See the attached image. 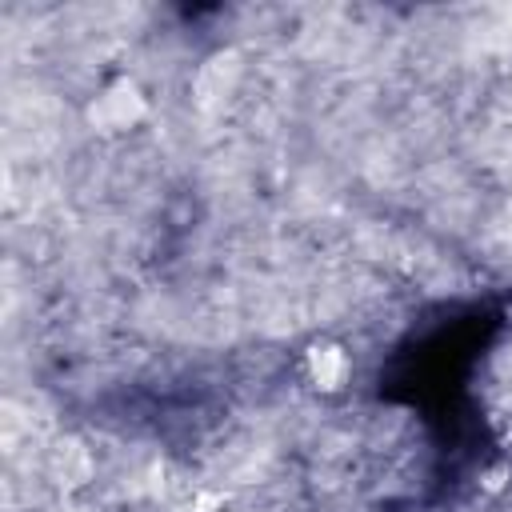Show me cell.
Listing matches in <instances>:
<instances>
[{
	"mask_svg": "<svg viewBox=\"0 0 512 512\" xmlns=\"http://www.w3.org/2000/svg\"><path fill=\"white\" fill-rule=\"evenodd\" d=\"M140 116H144V96L132 84H116L92 104V124L100 128H132Z\"/></svg>",
	"mask_w": 512,
	"mask_h": 512,
	"instance_id": "cell-1",
	"label": "cell"
},
{
	"mask_svg": "<svg viewBox=\"0 0 512 512\" xmlns=\"http://www.w3.org/2000/svg\"><path fill=\"white\" fill-rule=\"evenodd\" d=\"M308 372H312V380L320 384V388H340L344 380H348V356L340 352V348H332V344H316L312 352H308Z\"/></svg>",
	"mask_w": 512,
	"mask_h": 512,
	"instance_id": "cell-2",
	"label": "cell"
}]
</instances>
